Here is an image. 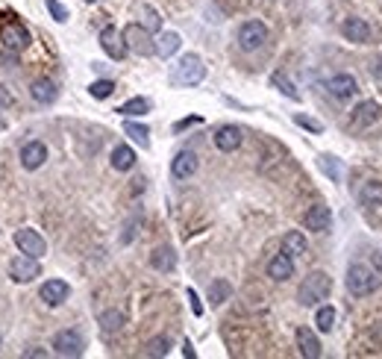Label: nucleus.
<instances>
[{
	"instance_id": "42",
	"label": "nucleus",
	"mask_w": 382,
	"mask_h": 359,
	"mask_svg": "<svg viewBox=\"0 0 382 359\" xmlns=\"http://www.w3.org/2000/svg\"><path fill=\"white\" fill-rule=\"evenodd\" d=\"M182 353H185V356H189V359H194V347H191L189 342H185V345H182Z\"/></svg>"
},
{
	"instance_id": "28",
	"label": "nucleus",
	"mask_w": 382,
	"mask_h": 359,
	"mask_svg": "<svg viewBox=\"0 0 382 359\" xmlns=\"http://www.w3.org/2000/svg\"><path fill=\"white\" fill-rule=\"evenodd\" d=\"M229 295H233V286H229L226 280H215L209 286V303L212 307H221L224 300H229Z\"/></svg>"
},
{
	"instance_id": "27",
	"label": "nucleus",
	"mask_w": 382,
	"mask_h": 359,
	"mask_svg": "<svg viewBox=\"0 0 382 359\" xmlns=\"http://www.w3.org/2000/svg\"><path fill=\"white\" fill-rule=\"evenodd\" d=\"M362 203L365 206H382V183L379 180H368L365 186H362Z\"/></svg>"
},
{
	"instance_id": "24",
	"label": "nucleus",
	"mask_w": 382,
	"mask_h": 359,
	"mask_svg": "<svg viewBox=\"0 0 382 359\" xmlns=\"http://www.w3.org/2000/svg\"><path fill=\"white\" fill-rule=\"evenodd\" d=\"M180 45H182L180 32H162V36L156 39V57L168 59V57H173V53L180 50Z\"/></svg>"
},
{
	"instance_id": "30",
	"label": "nucleus",
	"mask_w": 382,
	"mask_h": 359,
	"mask_svg": "<svg viewBox=\"0 0 382 359\" xmlns=\"http://www.w3.org/2000/svg\"><path fill=\"white\" fill-rule=\"evenodd\" d=\"M118 112L127 115V118H129V115H147V112H150V101H147V97H129V101H127Z\"/></svg>"
},
{
	"instance_id": "36",
	"label": "nucleus",
	"mask_w": 382,
	"mask_h": 359,
	"mask_svg": "<svg viewBox=\"0 0 382 359\" xmlns=\"http://www.w3.org/2000/svg\"><path fill=\"white\" fill-rule=\"evenodd\" d=\"M321 168L326 171V174H330V177L338 183V180H341V171H338V162H335V156H321Z\"/></svg>"
},
{
	"instance_id": "34",
	"label": "nucleus",
	"mask_w": 382,
	"mask_h": 359,
	"mask_svg": "<svg viewBox=\"0 0 382 359\" xmlns=\"http://www.w3.org/2000/svg\"><path fill=\"white\" fill-rule=\"evenodd\" d=\"M141 15H145V27H147L150 32L162 30V18H159V12H156V9H150V6H141Z\"/></svg>"
},
{
	"instance_id": "1",
	"label": "nucleus",
	"mask_w": 382,
	"mask_h": 359,
	"mask_svg": "<svg viewBox=\"0 0 382 359\" xmlns=\"http://www.w3.org/2000/svg\"><path fill=\"white\" fill-rule=\"evenodd\" d=\"M330 291H332V280H330V274H323V271H312V274L300 283V289H297V300L303 303V307H318L321 300L330 298Z\"/></svg>"
},
{
	"instance_id": "31",
	"label": "nucleus",
	"mask_w": 382,
	"mask_h": 359,
	"mask_svg": "<svg viewBox=\"0 0 382 359\" xmlns=\"http://www.w3.org/2000/svg\"><path fill=\"white\" fill-rule=\"evenodd\" d=\"M270 83H274L277 89H279L282 94H286V97H291V101H300V92L294 89V83H291V80H288V77H286V74H282V71L270 74Z\"/></svg>"
},
{
	"instance_id": "25",
	"label": "nucleus",
	"mask_w": 382,
	"mask_h": 359,
	"mask_svg": "<svg viewBox=\"0 0 382 359\" xmlns=\"http://www.w3.org/2000/svg\"><path fill=\"white\" fill-rule=\"evenodd\" d=\"M124 324H127V318H124V312H121V309H109V312L100 315V330H103V336L121 333V330H124Z\"/></svg>"
},
{
	"instance_id": "43",
	"label": "nucleus",
	"mask_w": 382,
	"mask_h": 359,
	"mask_svg": "<svg viewBox=\"0 0 382 359\" xmlns=\"http://www.w3.org/2000/svg\"><path fill=\"white\" fill-rule=\"evenodd\" d=\"M370 71H374L376 77H382V59H379V62H374V68H370Z\"/></svg>"
},
{
	"instance_id": "10",
	"label": "nucleus",
	"mask_w": 382,
	"mask_h": 359,
	"mask_svg": "<svg viewBox=\"0 0 382 359\" xmlns=\"http://www.w3.org/2000/svg\"><path fill=\"white\" fill-rule=\"evenodd\" d=\"M303 224H306V230H312V233H326V230H330V224H332L330 206L312 203L309 209H306V215H303Z\"/></svg>"
},
{
	"instance_id": "19",
	"label": "nucleus",
	"mask_w": 382,
	"mask_h": 359,
	"mask_svg": "<svg viewBox=\"0 0 382 359\" xmlns=\"http://www.w3.org/2000/svg\"><path fill=\"white\" fill-rule=\"evenodd\" d=\"M268 277L270 280H277V283H286L294 277V259L288 254H277V256H270V263H268Z\"/></svg>"
},
{
	"instance_id": "23",
	"label": "nucleus",
	"mask_w": 382,
	"mask_h": 359,
	"mask_svg": "<svg viewBox=\"0 0 382 359\" xmlns=\"http://www.w3.org/2000/svg\"><path fill=\"white\" fill-rule=\"evenodd\" d=\"M306 250H309V245H306V236L300 230H291L282 236V254H288L294 259V256H303Z\"/></svg>"
},
{
	"instance_id": "40",
	"label": "nucleus",
	"mask_w": 382,
	"mask_h": 359,
	"mask_svg": "<svg viewBox=\"0 0 382 359\" xmlns=\"http://www.w3.org/2000/svg\"><path fill=\"white\" fill-rule=\"evenodd\" d=\"M189 300H191V312H194V315H203L200 298H198V291H194V289H189Z\"/></svg>"
},
{
	"instance_id": "44",
	"label": "nucleus",
	"mask_w": 382,
	"mask_h": 359,
	"mask_svg": "<svg viewBox=\"0 0 382 359\" xmlns=\"http://www.w3.org/2000/svg\"><path fill=\"white\" fill-rule=\"evenodd\" d=\"M85 3H100V0H85Z\"/></svg>"
},
{
	"instance_id": "5",
	"label": "nucleus",
	"mask_w": 382,
	"mask_h": 359,
	"mask_svg": "<svg viewBox=\"0 0 382 359\" xmlns=\"http://www.w3.org/2000/svg\"><path fill=\"white\" fill-rule=\"evenodd\" d=\"M268 41V27L262 24V21H244L242 27H238V48L253 53L259 48H265Z\"/></svg>"
},
{
	"instance_id": "32",
	"label": "nucleus",
	"mask_w": 382,
	"mask_h": 359,
	"mask_svg": "<svg viewBox=\"0 0 382 359\" xmlns=\"http://www.w3.org/2000/svg\"><path fill=\"white\" fill-rule=\"evenodd\" d=\"M315 324H318L321 333H330L335 327V309L332 307H318V312H315Z\"/></svg>"
},
{
	"instance_id": "9",
	"label": "nucleus",
	"mask_w": 382,
	"mask_h": 359,
	"mask_svg": "<svg viewBox=\"0 0 382 359\" xmlns=\"http://www.w3.org/2000/svg\"><path fill=\"white\" fill-rule=\"evenodd\" d=\"M379 118H382V106L374 103V101H362L350 112V127L353 130H368V127H374Z\"/></svg>"
},
{
	"instance_id": "33",
	"label": "nucleus",
	"mask_w": 382,
	"mask_h": 359,
	"mask_svg": "<svg viewBox=\"0 0 382 359\" xmlns=\"http://www.w3.org/2000/svg\"><path fill=\"white\" fill-rule=\"evenodd\" d=\"M89 92H92V97H97V101H103V97H109L115 92V83L112 80H97V83L89 85Z\"/></svg>"
},
{
	"instance_id": "38",
	"label": "nucleus",
	"mask_w": 382,
	"mask_h": 359,
	"mask_svg": "<svg viewBox=\"0 0 382 359\" xmlns=\"http://www.w3.org/2000/svg\"><path fill=\"white\" fill-rule=\"evenodd\" d=\"M294 124H300V127H306V130H312V133H321V124L318 121H312V118H306V115H294Z\"/></svg>"
},
{
	"instance_id": "21",
	"label": "nucleus",
	"mask_w": 382,
	"mask_h": 359,
	"mask_svg": "<svg viewBox=\"0 0 382 359\" xmlns=\"http://www.w3.org/2000/svg\"><path fill=\"white\" fill-rule=\"evenodd\" d=\"M297 347L306 359H318L321 356V342L309 327H297Z\"/></svg>"
},
{
	"instance_id": "20",
	"label": "nucleus",
	"mask_w": 382,
	"mask_h": 359,
	"mask_svg": "<svg viewBox=\"0 0 382 359\" xmlns=\"http://www.w3.org/2000/svg\"><path fill=\"white\" fill-rule=\"evenodd\" d=\"M30 94H32V101L36 103H53L56 101V94H59V89H56V83L53 80H47V77H41V80H36L30 85Z\"/></svg>"
},
{
	"instance_id": "6",
	"label": "nucleus",
	"mask_w": 382,
	"mask_h": 359,
	"mask_svg": "<svg viewBox=\"0 0 382 359\" xmlns=\"http://www.w3.org/2000/svg\"><path fill=\"white\" fill-rule=\"evenodd\" d=\"M15 245L21 254H27V256H36L41 259L47 254V242H45V236L36 233V230H30V227H24V230H18L15 233Z\"/></svg>"
},
{
	"instance_id": "2",
	"label": "nucleus",
	"mask_w": 382,
	"mask_h": 359,
	"mask_svg": "<svg viewBox=\"0 0 382 359\" xmlns=\"http://www.w3.org/2000/svg\"><path fill=\"white\" fill-rule=\"evenodd\" d=\"M347 291H350L353 298H368V295H374V291L379 289V274L374 268H368L362 263H356L347 268Z\"/></svg>"
},
{
	"instance_id": "26",
	"label": "nucleus",
	"mask_w": 382,
	"mask_h": 359,
	"mask_svg": "<svg viewBox=\"0 0 382 359\" xmlns=\"http://www.w3.org/2000/svg\"><path fill=\"white\" fill-rule=\"evenodd\" d=\"M136 165V154H133V147L129 145H118L112 150V168L115 171H129Z\"/></svg>"
},
{
	"instance_id": "13",
	"label": "nucleus",
	"mask_w": 382,
	"mask_h": 359,
	"mask_svg": "<svg viewBox=\"0 0 382 359\" xmlns=\"http://www.w3.org/2000/svg\"><path fill=\"white\" fill-rule=\"evenodd\" d=\"M341 32L347 41H353V45H368L370 36H374V30H370V24L365 18H347L341 24Z\"/></svg>"
},
{
	"instance_id": "18",
	"label": "nucleus",
	"mask_w": 382,
	"mask_h": 359,
	"mask_svg": "<svg viewBox=\"0 0 382 359\" xmlns=\"http://www.w3.org/2000/svg\"><path fill=\"white\" fill-rule=\"evenodd\" d=\"M0 41H3L6 48L12 50H24L30 45V32L18 24V21H12V24H6L3 30H0Z\"/></svg>"
},
{
	"instance_id": "37",
	"label": "nucleus",
	"mask_w": 382,
	"mask_h": 359,
	"mask_svg": "<svg viewBox=\"0 0 382 359\" xmlns=\"http://www.w3.org/2000/svg\"><path fill=\"white\" fill-rule=\"evenodd\" d=\"M45 3H47V9H50V15L56 18L59 24H65V21H68V9H65V6L59 3V0H45Z\"/></svg>"
},
{
	"instance_id": "8",
	"label": "nucleus",
	"mask_w": 382,
	"mask_h": 359,
	"mask_svg": "<svg viewBox=\"0 0 382 359\" xmlns=\"http://www.w3.org/2000/svg\"><path fill=\"white\" fill-rule=\"evenodd\" d=\"M9 277H12L15 283H30V280L41 277V265H39V259H36V256H27V254L15 256L12 263H9Z\"/></svg>"
},
{
	"instance_id": "14",
	"label": "nucleus",
	"mask_w": 382,
	"mask_h": 359,
	"mask_svg": "<svg viewBox=\"0 0 382 359\" xmlns=\"http://www.w3.org/2000/svg\"><path fill=\"white\" fill-rule=\"evenodd\" d=\"M68 295H71V286L65 280H47L45 286H41V291H39V298L45 300L47 307H59V303L68 300Z\"/></svg>"
},
{
	"instance_id": "11",
	"label": "nucleus",
	"mask_w": 382,
	"mask_h": 359,
	"mask_svg": "<svg viewBox=\"0 0 382 359\" xmlns=\"http://www.w3.org/2000/svg\"><path fill=\"white\" fill-rule=\"evenodd\" d=\"M326 92H330L335 101H350L359 92V83L350 74H335V77H330V83H326Z\"/></svg>"
},
{
	"instance_id": "4",
	"label": "nucleus",
	"mask_w": 382,
	"mask_h": 359,
	"mask_svg": "<svg viewBox=\"0 0 382 359\" xmlns=\"http://www.w3.org/2000/svg\"><path fill=\"white\" fill-rule=\"evenodd\" d=\"M121 36H124L127 50H133L136 57H150V53H156V41H153L150 30L145 24H127Z\"/></svg>"
},
{
	"instance_id": "16",
	"label": "nucleus",
	"mask_w": 382,
	"mask_h": 359,
	"mask_svg": "<svg viewBox=\"0 0 382 359\" xmlns=\"http://www.w3.org/2000/svg\"><path fill=\"white\" fill-rule=\"evenodd\" d=\"M47 162V147L41 145V141H27L24 147H21V165L27 171H36Z\"/></svg>"
},
{
	"instance_id": "3",
	"label": "nucleus",
	"mask_w": 382,
	"mask_h": 359,
	"mask_svg": "<svg viewBox=\"0 0 382 359\" xmlns=\"http://www.w3.org/2000/svg\"><path fill=\"white\" fill-rule=\"evenodd\" d=\"M171 80L177 85H200L206 80V65L198 53H185V57L177 62V68H173Z\"/></svg>"
},
{
	"instance_id": "22",
	"label": "nucleus",
	"mask_w": 382,
	"mask_h": 359,
	"mask_svg": "<svg viewBox=\"0 0 382 359\" xmlns=\"http://www.w3.org/2000/svg\"><path fill=\"white\" fill-rule=\"evenodd\" d=\"M150 265L156 268V271H162V274H168V271H173L177 268V254H173V247H156L153 250V256H150Z\"/></svg>"
},
{
	"instance_id": "41",
	"label": "nucleus",
	"mask_w": 382,
	"mask_h": 359,
	"mask_svg": "<svg viewBox=\"0 0 382 359\" xmlns=\"http://www.w3.org/2000/svg\"><path fill=\"white\" fill-rule=\"evenodd\" d=\"M191 124H200V118H185V121H180V124L173 127V130H177V133H180V130H185V127H191Z\"/></svg>"
},
{
	"instance_id": "39",
	"label": "nucleus",
	"mask_w": 382,
	"mask_h": 359,
	"mask_svg": "<svg viewBox=\"0 0 382 359\" xmlns=\"http://www.w3.org/2000/svg\"><path fill=\"white\" fill-rule=\"evenodd\" d=\"M15 103V97H12V92L6 89L3 83H0V106H12Z\"/></svg>"
},
{
	"instance_id": "35",
	"label": "nucleus",
	"mask_w": 382,
	"mask_h": 359,
	"mask_svg": "<svg viewBox=\"0 0 382 359\" xmlns=\"http://www.w3.org/2000/svg\"><path fill=\"white\" fill-rule=\"evenodd\" d=\"M168 347H171V342L165 339V336H162V339H153V342L147 345V356H165Z\"/></svg>"
},
{
	"instance_id": "7",
	"label": "nucleus",
	"mask_w": 382,
	"mask_h": 359,
	"mask_svg": "<svg viewBox=\"0 0 382 359\" xmlns=\"http://www.w3.org/2000/svg\"><path fill=\"white\" fill-rule=\"evenodd\" d=\"M53 351L59 356H83L85 351V339L76 330H59L53 336Z\"/></svg>"
},
{
	"instance_id": "12",
	"label": "nucleus",
	"mask_w": 382,
	"mask_h": 359,
	"mask_svg": "<svg viewBox=\"0 0 382 359\" xmlns=\"http://www.w3.org/2000/svg\"><path fill=\"white\" fill-rule=\"evenodd\" d=\"M198 168H200V159H198V154H194V150H182V154H177V156H173V162H171V174L177 180L194 177V174H198Z\"/></svg>"
},
{
	"instance_id": "15",
	"label": "nucleus",
	"mask_w": 382,
	"mask_h": 359,
	"mask_svg": "<svg viewBox=\"0 0 382 359\" xmlns=\"http://www.w3.org/2000/svg\"><path fill=\"white\" fill-rule=\"evenodd\" d=\"M100 48L106 50V57H112V59H124L127 57L124 36H121V30H115V27H106L100 32Z\"/></svg>"
},
{
	"instance_id": "45",
	"label": "nucleus",
	"mask_w": 382,
	"mask_h": 359,
	"mask_svg": "<svg viewBox=\"0 0 382 359\" xmlns=\"http://www.w3.org/2000/svg\"><path fill=\"white\" fill-rule=\"evenodd\" d=\"M0 342H3V339H0Z\"/></svg>"
},
{
	"instance_id": "17",
	"label": "nucleus",
	"mask_w": 382,
	"mask_h": 359,
	"mask_svg": "<svg viewBox=\"0 0 382 359\" xmlns=\"http://www.w3.org/2000/svg\"><path fill=\"white\" fill-rule=\"evenodd\" d=\"M242 141H244L242 130L233 127V124H226V127H221L215 133V147L224 150V154H233V150H238V147H242Z\"/></svg>"
},
{
	"instance_id": "29",
	"label": "nucleus",
	"mask_w": 382,
	"mask_h": 359,
	"mask_svg": "<svg viewBox=\"0 0 382 359\" xmlns=\"http://www.w3.org/2000/svg\"><path fill=\"white\" fill-rule=\"evenodd\" d=\"M124 130H127V136L136 141L138 147H150V130L145 127V124H136V121H127L124 124Z\"/></svg>"
}]
</instances>
